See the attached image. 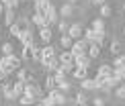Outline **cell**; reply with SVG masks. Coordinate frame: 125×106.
Wrapping results in <instances>:
<instances>
[{"mask_svg": "<svg viewBox=\"0 0 125 106\" xmlns=\"http://www.w3.org/2000/svg\"><path fill=\"white\" fill-rule=\"evenodd\" d=\"M37 39L41 41V45H51V39H53V31H51V26L39 29L37 31Z\"/></svg>", "mask_w": 125, "mask_h": 106, "instance_id": "1", "label": "cell"}, {"mask_svg": "<svg viewBox=\"0 0 125 106\" xmlns=\"http://www.w3.org/2000/svg\"><path fill=\"white\" fill-rule=\"evenodd\" d=\"M88 47H90V43L82 37V39H78V41H74V45H72V53L74 55H82V53H88Z\"/></svg>", "mask_w": 125, "mask_h": 106, "instance_id": "2", "label": "cell"}, {"mask_svg": "<svg viewBox=\"0 0 125 106\" xmlns=\"http://www.w3.org/2000/svg\"><path fill=\"white\" fill-rule=\"evenodd\" d=\"M25 94H29V96H35V98H43V86H41L39 82L27 84V88H25Z\"/></svg>", "mask_w": 125, "mask_h": 106, "instance_id": "3", "label": "cell"}, {"mask_svg": "<svg viewBox=\"0 0 125 106\" xmlns=\"http://www.w3.org/2000/svg\"><path fill=\"white\" fill-rule=\"evenodd\" d=\"M47 96L53 100V104H55V106H66V102H68V94L60 92V90H51Z\"/></svg>", "mask_w": 125, "mask_h": 106, "instance_id": "4", "label": "cell"}, {"mask_svg": "<svg viewBox=\"0 0 125 106\" xmlns=\"http://www.w3.org/2000/svg\"><path fill=\"white\" fill-rule=\"evenodd\" d=\"M41 55H43V61H41V65H43V63H47L49 59L58 57V49H55L53 45H43V47H41Z\"/></svg>", "mask_w": 125, "mask_h": 106, "instance_id": "5", "label": "cell"}, {"mask_svg": "<svg viewBox=\"0 0 125 106\" xmlns=\"http://www.w3.org/2000/svg\"><path fill=\"white\" fill-rule=\"evenodd\" d=\"M4 25H6V29L10 25H14L17 23V18H19V10H14V8H4Z\"/></svg>", "mask_w": 125, "mask_h": 106, "instance_id": "6", "label": "cell"}, {"mask_svg": "<svg viewBox=\"0 0 125 106\" xmlns=\"http://www.w3.org/2000/svg\"><path fill=\"white\" fill-rule=\"evenodd\" d=\"M51 6V0H41V2H33V12L35 14H47V10Z\"/></svg>", "mask_w": 125, "mask_h": 106, "instance_id": "7", "label": "cell"}, {"mask_svg": "<svg viewBox=\"0 0 125 106\" xmlns=\"http://www.w3.org/2000/svg\"><path fill=\"white\" fill-rule=\"evenodd\" d=\"M68 35H70L74 41H78V39H82V37H84V29H82L80 23H72V25H70V31H68Z\"/></svg>", "mask_w": 125, "mask_h": 106, "instance_id": "8", "label": "cell"}, {"mask_svg": "<svg viewBox=\"0 0 125 106\" xmlns=\"http://www.w3.org/2000/svg\"><path fill=\"white\" fill-rule=\"evenodd\" d=\"M45 18H47V23H49V26H53V25H58L60 23V10L51 4L49 6V10H47V14H45Z\"/></svg>", "mask_w": 125, "mask_h": 106, "instance_id": "9", "label": "cell"}, {"mask_svg": "<svg viewBox=\"0 0 125 106\" xmlns=\"http://www.w3.org/2000/svg\"><path fill=\"white\" fill-rule=\"evenodd\" d=\"M80 88L84 90V92H96V90H101V86L96 84V80H90V78L82 80V82H80Z\"/></svg>", "mask_w": 125, "mask_h": 106, "instance_id": "10", "label": "cell"}, {"mask_svg": "<svg viewBox=\"0 0 125 106\" xmlns=\"http://www.w3.org/2000/svg\"><path fill=\"white\" fill-rule=\"evenodd\" d=\"M60 65H62V63H60V57H53V59H49L47 63H43L41 67H43V71H47V73H55V71L60 70Z\"/></svg>", "mask_w": 125, "mask_h": 106, "instance_id": "11", "label": "cell"}, {"mask_svg": "<svg viewBox=\"0 0 125 106\" xmlns=\"http://www.w3.org/2000/svg\"><path fill=\"white\" fill-rule=\"evenodd\" d=\"M58 57H60V63H74V65H76V55H74L70 49L60 51V53H58Z\"/></svg>", "mask_w": 125, "mask_h": 106, "instance_id": "12", "label": "cell"}, {"mask_svg": "<svg viewBox=\"0 0 125 106\" xmlns=\"http://www.w3.org/2000/svg\"><path fill=\"white\" fill-rule=\"evenodd\" d=\"M90 63H92V57L88 55V53L76 55V67H86V70H90Z\"/></svg>", "mask_w": 125, "mask_h": 106, "instance_id": "13", "label": "cell"}, {"mask_svg": "<svg viewBox=\"0 0 125 106\" xmlns=\"http://www.w3.org/2000/svg\"><path fill=\"white\" fill-rule=\"evenodd\" d=\"M113 71H115V67H113V63H101L96 70V76H105V78H111Z\"/></svg>", "mask_w": 125, "mask_h": 106, "instance_id": "14", "label": "cell"}, {"mask_svg": "<svg viewBox=\"0 0 125 106\" xmlns=\"http://www.w3.org/2000/svg\"><path fill=\"white\" fill-rule=\"evenodd\" d=\"M39 102H41V98L29 96V94H23V96L19 98V104L21 106H35V104H39Z\"/></svg>", "mask_w": 125, "mask_h": 106, "instance_id": "15", "label": "cell"}, {"mask_svg": "<svg viewBox=\"0 0 125 106\" xmlns=\"http://www.w3.org/2000/svg\"><path fill=\"white\" fill-rule=\"evenodd\" d=\"M74 10H76V4H70V2H66L64 6L60 8V17L66 20V18H70L72 14H74Z\"/></svg>", "mask_w": 125, "mask_h": 106, "instance_id": "16", "label": "cell"}, {"mask_svg": "<svg viewBox=\"0 0 125 106\" xmlns=\"http://www.w3.org/2000/svg\"><path fill=\"white\" fill-rule=\"evenodd\" d=\"M31 23L37 26V31H39V29H43V26H49L47 18H45L43 14H35V12H33V17H31Z\"/></svg>", "mask_w": 125, "mask_h": 106, "instance_id": "17", "label": "cell"}, {"mask_svg": "<svg viewBox=\"0 0 125 106\" xmlns=\"http://www.w3.org/2000/svg\"><path fill=\"white\" fill-rule=\"evenodd\" d=\"M0 71L6 73V78H8V76H12V73H17V71L12 70V67H10V63H8V57H6V55L0 59Z\"/></svg>", "mask_w": 125, "mask_h": 106, "instance_id": "18", "label": "cell"}, {"mask_svg": "<svg viewBox=\"0 0 125 106\" xmlns=\"http://www.w3.org/2000/svg\"><path fill=\"white\" fill-rule=\"evenodd\" d=\"M43 88L47 90V92H51V90H58V80H55V76H53V73H49V76L45 78Z\"/></svg>", "mask_w": 125, "mask_h": 106, "instance_id": "19", "label": "cell"}, {"mask_svg": "<svg viewBox=\"0 0 125 106\" xmlns=\"http://www.w3.org/2000/svg\"><path fill=\"white\" fill-rule=\"evenodd\" d=\"M90 29H94V31H107V23H105V18H103V17H98V18H92V23H90Z\"/></svg>", "mask_w": 125, "mask_h": 106, "instance_id": "20", "label": "cell"}, {"mask_svg": "<svg viewBox=\"0 0 125 106\" xmlns=\"http://www.w3.org/2000/svg\"><path fill=\"white\" fill-rule=\"evenodd\" d=\"M8 63H10V67H12L14 71L23 67V59H21L19 55H14V53H12V55H8Z\"/></svg>", "mask_w": 125, "mask_h": 106, "instance_id": "21", "label": "cell"}, {"mask_svg": "<svg viewBox=\"0 0 125 106\" xmlns=\"http://www.w3.org/2000/svg\"><path fill=\"white\" fill-rule=\"evenodd\" d=\"M72 45H74V39H72L70 35H62L60 37V47L62 49H72Z\"/></svg>", "mask_w": 125, "mask_h": 106, "instance_id": "22", "label": "cell"}, {"mask_svg": "<svg viewBox=\"0 0 125 106\" xmlns=\"http://www.w3.org/2000/svg\"><path fill=\"white\" fill-rule=\"evenodd\" d=\"M101 49H103V45L90 43V47H88V55H90L92 59H96V57H101Z\"/></svg>", "mask_w": 125, "mask_h": 106, "instance_id": "23", "label": "cell"}, {"mask_svg": "<svg viewBox=\"0 0 125 106\" xmlns=\"http://www.w3.org/2000/svg\"><path fill=\"white\" fill-rule=\"evenodd\" d=\"M58 90H60V92H64V94H70L72 92V82H70V80H62V82H58Z\"/></svg>", "mask_w": 125, "mask_h": 106, "instance_id": "24", "label": "cell"}, {"mask_svg": "<svg viewBox=\"0 0 125 106\" xmlns=\"http://www.w3.org/2000/svg\"><path fill=\"white\" fill-rule=\"evenodd\" d=\"M72 76H74V80L82 82V80H86V78H88V70H86V67H76Z\"/></svg>", "mask_w": 125, "mask_h": 106, "instance_id": "25", "label": "cell"}, {"mask_svg": "<svg viewBox=\"0 0 125 106\" xmlns=\"http://www.w3.org/2000/svg\"><path fill=\"white\" fill-rule=\"evenodd\" d=\"M25 88H27V82H23V80H14V92L19 94V98L25 94Z\"/></svg>", "mask_w": 125, "mask_h": 106, "instance_id": "26", "label": "cell"}, {"mask_svg": "<svg viewBox=\"0 0 125 106\" xmlns=\"http://www.w3.org/2000/svg\"><path fill=\"white\" fill-rule=\"evenodd\" d=\"M21 31H23V26H21L19 23H14V25H10V26H8V35H10V37H17V39H19Z\"/></svg>", "mask_w": 125, "mask_h": 106, "instance_id": "27", "label": "cell"}, {"mask_svg": "<svg viewBox=\"0 0 125 106\" xmlns=\"http://www.w3.org/2000/svg\"><path fill=\"white\" fill-rule=\"evenodd\" d=\"M2 4H4V8H14V10H19L21 8V0H2Z\"/></svg>", "mask_w": 125, "mask_h": 106, "instance_id": "28", "label": "cell"}, {"mask_svg": "<svg viewBox=\"0 0 125 106\" xmlns=\"http://www.w3.org/2000/svg\"><path fill=\"white\" fill-rule=\"evenodd\" d=\"M121 49H123V45L119 43V41H113V43H111V47H109V51H111L115 57H117V55H121Z\"/></svg>", "mask_w": 125, "mask_h": 106, "instance_id": "29", "label": "cell"}, {"mask_svg": "<svg viewBox=\"0 0 125 106\" xmlns=\"http://www.w3.org/2000/svg\"><path fill=\"white\" fill-rule=\"evenodd\" d=\"M31 76V71L27 70V67H21V70H17V80H23V82H27Z\"/></svg>", "mask_w": 125, "mask_h": 106, "instance_id": "30", "label": "cell"}, {"mask_svg": "<svg viewBox=\"0 0 125 106\" xmlns=\"http://www.w3.org/2000/svg\"><path fill=\"white\" fill-rule=\"evenodd\" d=\"M105 41H107V31H96V35H94V43L105 45Z\"/></svg>", "mask_w": 125, "mask_h": 106, "instance_id": "31", "label": "cell"}, {"mask_svg": "<svg viewBox=\"0 0 125 106\" xmlns=\"http://www.w3.org/2000/svg\"><path fill=\"white\" fill-rule=\"evenodd\" d=\"M76 104H88V96L84 90H80V92H76Z\"/></svg>", "mask_w": 125, "mask_h": 106, "instance_id": "32", "label": "cell"}, {"mask_svg": "<svg viewBox=\"0 0 125 106\" xmlns=\"http://www.w3.org/2000/svg\"><path fill=\"white\" fill-rule=\"evenodd\" d=\"M2 53H4V55H12V53H14V45L12 43H10V41H6V43H2Z\"/></svg>", "mask_w": 125, "mask_h": 106, "instance_id": "33", "label": "cell"}, {"mask_svg": "<svg viewBox=\"0 0 125 106\" xmlns=\"http://www.w3.org/2000/svg\"><path fill=\"white\" fill-rule=\"evenodd\" d=\"M111 14H113L111 4H103V6H101V17H103V18H109Z\"/></svg>", "mask_w": 125, "mask_h": 106, "instance_id": "34", "label": "cell"}, {"mask_svg": "<svg viewBox=\"0 0 125 106\" xmlns=\"http://www.w3.org/2000/svg\"><path fill=\"white\" fill-rule=\"evenodd\" d=\"M58 29H60L62 35H68V31H70V23H68V20H60V23H58Z\"/></svg>", "mask_w": 125, "mask_h": 106, "instance_id": "35", "label": "cell"}, {"mask_svg": "<svg viewBox=\"0 0 125 106\" xmlns=\"http://www.w3.org/2000/svg\"><path fill=\"white\" fill-rule=\"evenodd\" d=\"M113 67H125V53L115 57V61H113Z\"/></svg>", "mask_w": 125, "mask_h": 106, "instance_id": "36", "label": "cell"}, {"mask_svg": "<svg viewBox=\"0 0 125 106\" xmlns=\"http://www.w3.org/2000/svg\"><path fill=\"white\" fill-rule=\"evenodd\" d=\"M115 94H117V98H121V100H125V82L119 86L117 90H115Z\"/></svg>", "mask_w": 125, "mask_h": 106, "instance_id": "37", "label": "cell"}, {"mask_svg": "<svg viewBox=\"0 0 125 106\" xmlns=\"http://www.w3.org/2000/svg\"><path fill=\"white\" fill-rule=\"evenodd\" d=\"M107 102H105V98L103 96H96V98H92V106H105Z\"/></svg>", "mask_w": 125, "mask_h": 106, "instance_id": "38", "label": "cell"}, {"mask_svg": "<svg viewBox=\"0 0 125 106\" xmlns=\"http://www.w3.org/2000/svg\"><path fill=\"white\" fill-rule=\"evenodd\" d=\"M90 2H92V4H98V6H103V4H105L107 0H90Z\"/></svg>", "mask_w": 125, "mask_h": 106, "instance_id": "39", "label": "cell"}, {"mask_svg": "<svg viewBox=\"0 0 125 106\" xmlns=\"http://www.w3.org/2000/svg\"><path fill=\"white\" fill-rule=\"evenodd\" d=\"M4 80H6V73H4V71H0V86L4 84Z\"/></svg>", "mask_w": 125, "mask_h": 106, "instance_id": "40", "label": "cell"}, {"mask_svg": "<svg viewBox=\"0 0 125 106\" xmlns=\"http://www.w3.org/2000/svg\"><path fill=\"white\" fill-rule=\"evenodd\" d=\"M0 17H4V4L0 2Z\"/></svg>", "mask_w": 125, "mask_h": 106, "instance_id": "41", "label": "cell"}, {"mask_svg": "<svg viewBox=\"0 0 125 106\" xmlns=\"http://www.w3.org/2000/svg\"><path fill=\"white\" fill-rule=\"evenodd\" d=\"M64 2H70V4H78L80 0H64Z\"/></svg>", "mask_w": 125, "mask_h": 106, "instance_id": "42", "label": "cell"}, {"mask_svg": "<svg viewBox=\"0 0 125 106\" xmlns=\"http://www.w3.org/2000/svg\"><path fill=\"white\" fill-rule=\"evenodd\" d=\"M121 10H123V12H125V2H123V6H121Z\"/></svg>", "mask_w": 125, "mask_h": 106, "instance_id": "43", "label": "cell"}, {"mask_svg": "<svg viewBox=\"0 0 125 106\" xmlns=\"http://www.w3.org/2000/svg\"><path fill=\"white\" fill-rule=\"evenodd\" d=\"M21 2H33V0H21Z\"/></svg>", "mask_w": 125, "mask_h": 106, "instance_id": "44", "label": "cell"}, {"mask_svg": "<svg viewBox=\"0 0 125 106\" xmlns=\"http://www.w3.org/2000/svg\"><path fill=\"white\" fill-rule=\"evenodd\" d=\"M74 106H86V104H74Z\"/></svg>", "mask_w": 125, "mask_h": 106, "instance_id": "45", "label": "cell"}, {"mask_svg": "<svg viewBox=\"0 0 125 106\" xmlns=\"http://www.w3.org/2000/svg\"><path fill=\"white\" fill-rule=\"evenodd\" d=\"M0 94H2V86H0Z\"/></svg>", "mask_w": 125, "mask_h": 106, "instance_id": "46", "label": "cell"}, {"mask_svg": "<svg viewBox=\"0 0 125 106\" xmlns=\"http://www.w3.org/2000/svg\"><path fill=\"white\" fill-rule=\"evenodd\" d=\"M33 2H41V0H33Z\"/></svg>", "mask_w": 125, "mask_h": 106, "instance_id": "47", "label": "cell"}, {"mask_svg": "<svg viewBox=\"0 0 125 106\" xmlns=\"http://www.w3.org/2000/svg\"><path fill=\"white\" fill-rule=\"evenodd\" d=\"M35 106H41V104H35Z\"/></svg>", "mask_w": 125, "mask_h": 106, "instance_id": "48", "label": "cell"}, {"mask_svg": "<svg viewBox=\"0 0 125 106\" xmlns=\"http://www.w3.org/2000/svg\"><path fill=\"white\" fill-rule=\"evenodd\" d=\"M0 2H2V0H0Z\"/></svg>", "mask_w": 125, "mask_h": 106, "instance_id": "49", "label": "cell"}, {"mask_svg": "<svg viewBox=\"0 0 125 106\" xmlns=\"http://www.w3.org/2000/svg\"><path fill=\"white\" fill-rule=\"evenodd\" d=\"M51 106H53V104H51Z\"/></svg>", "mask_w": 125, "mask_h": 106, "instance_id": "50", "label": "cell"}, {"mask_svg": "<svg viewBox=\"0 0 125 106\" xmlns=\"http://www.w3.org/2000/svg\"><path fill=\"white\" fill-rule=\"evenodd\" d=\"M6 106H8V104H6Z\"/></svg>", "mask_w": 125, "mask_h": 106, "instance_id": "51", "label": "cell"}]
</instances>
